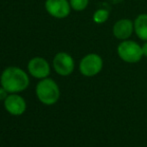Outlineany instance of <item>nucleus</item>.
<instances>
[{
	"mask_svg": "<svg viewBox=\"0 0 147 147\" xmlns=\"http://www.w3.org/2000/svg\"><path fill=\"white\" fill-rule=\"evenodd\" d=\"M0 83L9 93H17L25 90L29 85V77L21 68L9 66L3 70L0 77Z\"/></svg>",
	"mask_w": 147,
	"mask_h": 147,
	"instance_id": "nucleus-1",
	"label": "nucleus"
},
{
	"mask_svg": "<svg viewBox=\"0 0 147 147\" xmlns=\"http://www.w3.org/2000/svg\"><path fill=\"white\" fill-rule=\"evenodd\" d=\"M36 95L38 99L46 105L56 103L60 96V90L57 83L50 78H44L36 86Z\"/></svg>",
	"mask_w": 147,
	"mask_h": 147,
	"instance_id": "nucleus-2",
	"label": "nucleus"
},
{
	"mask_svg": "<svg viewBox=\"0 0 147 147\" xmlns=\"http://www.w3.org/2000/svg\"><path fill=\"white\" fill-rule=\"evenodd\" d=\"M117 55L126 63H137L143 58L142 46L134 40H122L117 46Z\"/></svg>",
	"mask_w": 147,
	"mask_h": 147,
	"instance_id": "nucleus-3",
	"label": "nucleus"
},
{
	"mask_svg": "<svg viewBox=\"0 0 147 147\" xmlns=\"http://www.w3.org/2000/svg\"><path fill=\"white\" fill-rule=\"evenodd\" d=\"M103 68V59L97 53H89L79 62V71L83 76L93 77L100 73Z\"/></svg>",
	"mask_w": 147,
	"mask_h": 147,
	"instance_id": "nucleus-4",
	"label": "nucleus"
},
{
	"mask_svg": "<svg viewBox=\"0 0 147 147\" xmlns=\"http://www.w3.org/2000/svg\"><path fill=\"white\" fill-rule=\"evenodd\" d=\"M52 65L55 72L61 76H68L74 71L75 61L67 52H58L54 56Z\"/></svg>",
	"mask_w": 147,
	"mask_h": 147,
	"instance_id": "nucleus-5",
	"label": "nucleus"
},
{
	"mask_svg": "<svg viewBox=\"0 0 147 147\" xmlns=\"http://www.w3.org/2000/svg\"><path fill=\"white\" fill-rule=\"evenodd\" d=\"M44 6L47 13L56 19L68 17L72 9L69 0H46Z\"/></svg>",
	"mask_w": 147,
	"mask_h": 147,
	"instance_id": "nucleus-6",
	"label": "nucleus"
},
{
	"mask_svg": "<svg viewBox=\"0 0 147 147\" xmlns=\"http://www.w3.org/2000/svg\"><path fill=\"white\" fill-rule=\"evenodd\" d=\"M28 72L31 76L37 79H44L50 74V65L43 57H33L27 64Z\"/></svg>",
	"mask_w": 147,
	"mask_h": 147,
	"instance_id": "nucleus-7",
	"label": "nucleus"
},
{
	"mask_svg": "<svg viewBox=\"0 0 147 147\" xmlns=\"http://www.w3.org/2000/svg\"><path fill=\"white\" fill-rule=\"evenodd\" d=\"M112 33L118 40H127L134 33V22L128 18L117 20L112 27Z\"/></svg>",
	"mask_w": 147,
	"mask_h": 147,
	"instance_id": "nucleus-8",
	"label": "nucleus"
},
{
	"mask_svg": "<svg viewBox=\"0 0 147 147\" xmlns=\"http://www.w3.org/2000/svg\"><path fill=\"white\" fill-rule=\"evenodd\" d=\"M4 107L12 115H21L26 109L25 100L17 94L8 95L4 100Z\"/></svg>",
	"mask_w": 147,
	"mask_h": 147,
	"instance_id": "nucleus-9",
	"label": "nucleus"
},
{
	"mask_svg": "<svg viewBox=\"0 0 147 147\" xmlns=\"http://www.w3.org/2000/svg\"><path fill=\"white\" fill-rule=\"evenodd\" d=\"M134 33L142 41H147V13H141L134 19Z\"/></svg>",
	"mask_w": 147,
	"mask_h": 147,
	"instance_id": "nucleus-10",
	"label": "nucleus"
},
{
	"mask_svg": "<svg viewBox=\"0 0 147 147\" xmlns=\"http://www.w3.org/2000/svg\"><path fill=\"white\" fill-rule=\"evenodd\" d=\"M109 15H110V13H109L108 10L100 8V9H97L93 13L92 19L96 24H103L108 20Z\"/></svg>",
	"mask_w": 147,
	"mask_h": 147,
	"instance_id": "nucleus-11",
	"label": "nucleus"
},
{
	"mask_svg": "<svg viewBox=\"0 0 147 147\" xmlns=\"http://www.w3.org/2000/svg\"><path fill=\"white\" fill-rule=\"evenodd\" d=\"M70 6L74 11H84L88 7L89 0H69Z\"/></svg>",
	"mask_w": 147,
	"mask_h": 147,
	"instance_id": "nucleus-12",
	"label": "nucleus"
},
{
	"mask_svg": "<svg viewBox=\"0 0 147 147\" xmlns=\"http://www.w3.org/2000/svg\"><path fill=\"white\" fill-rule=\"evenodd\" d=\"M7 90H6V89H4L3 87H0V100H5L6 98H7Z\"/></svg>",
	"mask_w": 147,
	"mask_h": 147,
	"instance_id": "nucleus-13",
	"label": "nucleus"
},
{
	"mask_svg": "<svg viewBox=\"0 0 147 147\" xmlns=\"http://www.w3.org/2000/svg\"><path fill=\"white\" fill-rule=\"evenodd\" d=\"M141 46H142V52H143V57H146L147 58V41H144V43Z\"/></svg>",
	"mask_w": 147,
	"mask_h": 147,
	"instance_id": "nucleus-14",
	"label": "nucleus"
}]
</instances>
